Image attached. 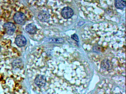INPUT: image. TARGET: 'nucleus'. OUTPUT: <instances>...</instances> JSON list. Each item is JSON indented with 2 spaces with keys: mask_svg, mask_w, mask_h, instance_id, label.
Here are the masks:
<instances>
[{
  "mask_svg": "<svg viewBox=\"0 0 126 94\" xmlns=\"http://www.w3.org/2000/svg\"><path fill=\"white\" fill-rule=\"evenodd\" d=\"M38 17L39 20L42 22H47L49 20L50 15L46 11H42L39 13Z\"/></svg>",
  "mask_w": 126,
  "mask_h": 94,
  "instance_id": "obj_7",
  "label": "nucleus"
},
{
  "mask_svg": "<svg viewBox=\"0 0 126 94\" xmlns=\"http://www.w3.org/2000/svg\"><path fill=\"white\" fill-rule=\"evenodd\" d=\"M61 13L64 19H69L73 16L74 12L72 9L71 8L66 7L62 9Z\"/></svg>",
  "mask_w": 126,
  "mask_h": 94,
  "instance_id": "obj_4",
  "label": "nucleus"
},
{
  "mask_svg": "<svg viewBox=\"0 0 126 94\" xmlns=\"http://www.w3.org/2000/svg\"><path fill=\"white\" fill-rule=\"evenodd\" d=\"M114 4L117 9H123L126 6V2L124 0H115Z\"/></svg>",
  "mask_w": 126,
  "mask_h": 94,
  "instance_id": "obj_9",
  "label": "nucleus"
},
{
  "mask_svg": "<svg viewBox=\"0 0 126 94\" xmlns=\"http://www.w3.org/2000/svg\"></svg>",
  "mask_w": 126,
  "mask_h": 94,
  "instance_id": "obj_13",
  "label": "nucleus"
},
{
  "mask_svg": "<svg viewBox=\"0 0 126 94\" xmlns=\"http://www.w3.org/2000/svg\"><path fill=\"white\" fill-rule=\"evenodd\" d=\"M113 65L111 61L109 60L105 59L101 63V67L103 70H110L113 68Z\"/></svg>",
  "mask_w": 126,
  "mask_h": 94,
  "instance_id": "obj_6",
  "label": "nucleus"
},
{
  "mask_svg": "<svg viewBox=\"0 0 126 94\" xmlns=\"http://www.w3.org/2000/svg\"><path fill=\"white\" fill-rule=\"evenodd\" d=\"M71 38H72V39H73V40H75V41H77V42H79V37H78V35H77L76 34H75L72 35V36H71Z\"/></svg>",
  "mask_w": 126,
  "mask_h": 94,
  "instance_id": "obj_11",
  "label": "nucleus"
},
{
  "mask_svg": "<svg viewBox=\"0 0 126 94\" xmlns=\"http://www.w3.org/2000/svg\"><path fill=\"white\" fill-rule=\"evenodd\" d=\"M47 82L46 77L43 75H37L34 80L35 84L40 88H42L46 86Z\"/></svg>",
  "mask_w": 126,
  "mask_h": 94,
  "instance_id": "obj_1",
  "label": "nucleus"
},
{
  "mask_svg": "<svg viewBox=\"0 0 126 94\" xmlns=\"http://www.w3.org/2000/svg\"><path fill=\"white\" fill-rule=\"evenodd\" d=\"M25 30L30 34H35L37 31V27L33 24H30L26 26Z\"/></svg>",
  "mask_w": 126,
  "mask_h": 94,
  "instance_id": "obj_8",
  "label": "nucleus"
},
{
  "mask_svg": "<svg viewBox=\"0 0 126 94\" xmlns=\"http://www.w3.org/2000/svg\"><path fill=\"white\" fill-rule=\"evenodd\" d=\"M3 28L6 31V32L10 35H12L15 32L16 30V26L12 22H7L3 26Z\"/></svg>",
  "mask_w": 126,
  "mask_h": 94,
  "instance_id": "obj_3",
  "label": "nucleus"
},
{
  "mask_svg": "<svg viewBox=\"0 0 126 94\" xmlns=\"http://www.w3.org/2000/svg\"><path fill=\"white\" fill-rule=\"evenodd\" d=\"M50 41L54 43H63L64 42V40L62 38H52L50 40Z\"/></svg>",
  "mask_w": 126,
  "mask_h": 94,
  "instance_id": "obj_10",
  "label": "nucleus"
},
{
  "mask_svg": "<svg viewBox=\"0 0 126 94\" xmlns=\"http://www.w3.org/2000/svg\"><path fill=\"white\" fill-rule=\"evenodd\" d=\"M14 20L15 23L22 25L24 24L26 20V16L21 12H17L14 16Z\"/></svg>",
  "mask_w": 126,
  "mask_h": 94,
  "instance_id": "obj_2",
  "label": "nucleus"
},
{
  "mask_svg": "<svg viewBox=\"0 0 126 94\" xmlns=\"http://www.w3.org/2000/svg\"><path fill=\"white\" fill-rule=\"evenodd\" d=\"M1 46L0 45V52L1 51Z\"/></svg>",
  "mask_w": 126,
  "mask_h": 94,
  "instance_id": "obj_12",
  "label": "nucleus"
},
{
  "mask_svg": "<svg viewBox=\"0 0 126 94\" xmlns=\"http://www.w3.org/2000/svg\"><path fill=\"white\" fill-rule=\"evenodd\" d=\"M15 42L18 47H22L26 45L27 40L24 36L22 35H19L16 37Z\"/></svg>",
  "mask_w": 126,
  "mask_h": 94,
  "instance_id": "obj_5",
  "label": "nucleus"
}]
</instances>
